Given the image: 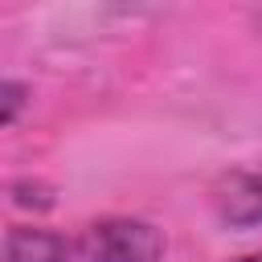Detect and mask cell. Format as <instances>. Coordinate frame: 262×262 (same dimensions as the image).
<instances>
[{"instance_id":"obj_1","label":"cell","mask_w":262,"mask_h":262,"mask_svg":"<svg viewBox=\"0 0 262 262\" xmlns=\"http://www.w3.org/2000/svg\"><path fill=\"white\" fill-rule=\"evenodd\" d=\"M74 254H78V262H160L164 233L151 221L106 217V221H94L78 237Z\"/></svg>"},{"instance_id":"obj_2","label":"cell","mask_w":262,"mask_h":262,"mask_svg":"<svg viewBox=\"0 0 262 262\" xmlns=\"http://www.w3.org/2000/svg\"><path fill=\"white\" fill-rule=\"evenodd\" d=\"M213 205L225 225H237V229L262 225V172H229L217 184Z\"/></svg>"},{"instance_id":"obj_3","label":"cell","mask_w":262,"mask_h":262,"mask_svg":"<svg viewBox=\"0 0 262 262\" xmlns=\"http://www.w3.org/2000/svg\"><path fill=\"white\" fill-rule=\"evenodd\" d=\"M0 258L4 262H70L74 246L61 233H49V229H37V225H16V229H8Z\"/></svg>"},{"instance_id":"obj_4","label":"cell","mask_w":262,"mask_h":262,"mask_svg":"<svg viewBox=\"0 0 262 262\" xmlns=\"http://www.w3.org/2000/svg\"><path fill=\"white\" fill-rule=\"evenodd\" d=\"M25 102H29V90H25L20 82H4V78H0V127L12 123V119L25 111Z\"/></svg>"},{"instance_id":"obj_5","label":"cell","mask_w":262,"mask_h":262,"mask_svg":"<svg viewBox=\"0 0 262 262\" xmlns=\"http://www.w3.org/2000/svg\"><path fill=\"white\" fill-rule=\"evenodd\" d=\"M233 262H262V254H250V258H233Z\"/></svg>"}]
</instances>
